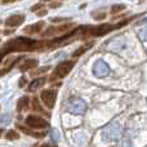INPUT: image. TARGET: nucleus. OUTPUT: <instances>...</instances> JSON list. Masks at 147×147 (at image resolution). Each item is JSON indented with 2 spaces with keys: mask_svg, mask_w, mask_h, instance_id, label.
I'll use <instances>...</instances> for the list:
<instances>
[{
  "mask_svg": "<svg viewBox=\"0 0 147 147\" xmlns=\"http://www.w3.org/2000/svg\"><path fill=\"white\" fill-rule=\"evenodd\" d=\"M86 26H78L70 30L69 32L56 36L54 39H43L36 40L28 36H17L10 39L0 48V65H1L4 57L9 56L10 53L16 52H35V51H47V49H56L58 47H63L66 43L80 38L84 39V31Z\"/></svg>",
  "mask_w": 147,
  "mask_h": 147,
  "instance_id": "f257e3e1",
  "label": "nucleus"
},
{
  "mask_svg": "<svg viewBox=\"0 0 147 147\" xmlns=\"http://www.w3.org/2000/svg\"><path fill=\"white\" fill-rule=\"evenodd\" d=\"M136 17H137V16H133V17H129L124 21H120L119 23H115V25L114 23H102V25H97V26H88V28H86V39L105 36L109 32H111V31L124 27V26L128 25L132 20H134Z\"/></svg>",
  "mask_w": 147,
  "mask_h": 147,
  "instance_id": "f03ea898",
  "label": "nucleus"
},
{
  "mask_svg": "<svg viewBox=\"0 0 147 147\" xmlns=\"http://www.w3.org/2000/svg\"><path fill=\"white\" fill-rule=\"evenodd\" d=\"M75 63L76 62L72 59V61H63L59 65H57L54 71L51 74V76H49V81H56V80H59V79H63L65 76L69 75L70 71L74 69Z\"/></svg>",
  "mask_w": 147,
  "mask_h": 147,
  "instance_id": "7ed1b4c3",
  "label": "nucleus"
},
{
  "mask_svg": "<svg viewBox=\"0 0 147 147\" xmlns=\"http://www.w3.org/2000/svg\"><path fill=\"white\" fill-rule=\"evenodd\" d=\"M88 109V105L81 98H71L67 103V111L75 115H84Z\"/></svg>",
  "mask_w": 147,
  "mask_h": 147,
  "instance_id": "20e7f679",
  "label": "nucleus"
},
{
  "mask_svg": "<svg viewBox=\"0 0 147 147\" xmlns=\"http://www.w3.org/2000/svg\"><path fill=\"white\" fill-rule=\"evenodd\" d=\"M75 27V23H63V25H54V26H51V27L47 28V31L43 34V36H59L62 34H66L69 32L70 30Z\"/></svg>",
  "mask_w": 147,
  "mask_h": 147,
  "instance_id": "39448f33",
  "label": "nucleus"
},
{
  "mask_svg": "<svg viewBox=\"0 0 147 147\" xmlns=\"http://www.w3.org/2000/svg\"><path fill=\"white\" fill-rule=\"evenodd\" d=\"M57 96H58V90L57 89H44L40 93V98L43 101V103L47 106V109L52 110L56 103Z\"/></svg>",
  "mask_w": 147,
  "mask_h": 147,
  "instance_id": "423d86ee",
  "label": "nucleus"
},
{
  "mask_svg": "<svg viewBox=\"0 0 147 147\" xmlns=\"http://www.w3.org/2000/svg\"><path fill=\"white\" fill-rule=\"evenodd\" d=\"M26 125L31 129H45L49 127V123L45 119L38 116V115H28L25 120Z\"/></svg>",
  "mask_w": 147,
  "mask_h": 147,
  "instance_id": "0eeeda50",
  "label": "nucleus"
},
{
  "mask_svg": "<svg viewBox=\"0 0 147 147\" xmlns=\"http://www.w3.org/2000/svg\"><path fill=\"white\" fill-rule=\"evenodd\" d=\"M120 125L119 123H111L110 125H107L106 128H105L103 130V138L105 140H109V141H119L120 138V134H121V132H120Z\"/></svg>",
  "mask_w": 147,
  "mask_h": 147,
  "instance_id": "6e6552de",
  "label": "nucleus"
},
{
  "mask_svg": "<svg viewBox=\"0 0 147 147\" xmlns=\"http://www.w3.org/2000/svg\"><path fill=\"white\" fill-rule=\"evenodd\" d=\"M93 74L97 78H105V76H107L110 74V66L105 61L98 59L93 66Z\"/></svg>",
  "mask_w": 147,
  "mask_h": 147,
  "instance_id": "1a4fd4ad",
  "label": "nucleus"
},
{
  "mask_svg": "<svg viewBox=\"0 0 147 147\" xmlns=\"http://www.w3.org/2000/svg\"><path fill=\"white\" fill-rule=\"evenodd\" d=\"M25 20H26L25 14H12L5 20L4 25L5 27H18L20 25H22Z\"/></svg>",
  "mask_w": 147,
  "mask_h": 147,
  "instance_id": "9d476101",
  "label": "nucleus"
},
{
  "mask_svg": "<svg viewBox=\"0 0 147 147\" xmlns=\"http://www.w3.org/2000/svg\"><path fill=\"white\" fill-rule=\"evenodd\" d=\"M44 26H45V22L40 21V22H36V23H32V25L26 26V27L23 28V32H25L26 35H36V34L41 32Z\"/></svg>",
  "mask_w": 147,
  "mask_h": 147,
  "instance_id": "9b49d317",
  "label": "nucleus"
},
{
  "mask_svg": "<svg viewBox=\"0 0 147 147\" xmlns=\"http://www.w3.org/2000/svg\"><path fill=\"white\" fill-rule=\"evenodd\" d=\"M45 81H47V78H44V76L34 79V80L31 81L30 84H28L27 92H30V93H34V92H36L39 88H40V86H43L44 84H45Z\"/></svg>",
  "mask_w": 147,
  "mask_h": 147,
  "instance_id": "f8f14e48",
  "label": "nucleus"
},
{
  "mask_svg": "<svg viewBox=\"0 0 147 147\" xmlns=\"http://www.w3.org/2000/svg\"><path fill=\"white\" fill-rule=\"evenodd\" d=\"M38 65H39V61L36 58H27L26 61H23V63L20 65L18 70L23 72V71H27V70L35 69V67H38Z\"/></svg>",
  "mask_w": 147,
  "mask_h": 147,
  "instance_id": "ddd939ff",
  "label": "nucleus"
},
{
  "mask_svg": "<svg viewBox=\"0 0 147 147\" xmlns=\"http://www.w3.org/2000/svg\"><path fill=\"white\" fill-rule=\"evenodd\" d=\"M22 58H23V57H17V58L12 59V61L9 62V63H7V66H5L4 69H1V70H0V76H3V75H5V74H8V72H9L10 70H12L13 67H14L16 65H17L18 62H20Z\"/></svg>",
  "mask_w": 147,
  "mask_h": 147,
  "instance_id": "4468645a",
  "label": "nucleus"
},
{
  "mask_svg": "<svg viewBox=\"0 0 147 147\" xmlns=\"http://www.w3.org/2000/svg\"><path fill=\"white\" fill-rule=\"evenodd\" d=\"M18 129L20 130H22L25 134H27V136H31V137H34V138H43V137H45V134L47 133L45 132H43V133H34L31 129H27V128H25V127H22V125H18Z\"/></svg>",
  "mask_w": 147,
  "mask_h": 147,
  "instance_id": "2eb2a0df",
  "label": "nucleus"
},
{
  "mask_svg": "<svg viewBox=\"0 0 147 147\" xmlns=\"http://www.w3.org/2000/svg\"><path fill=\"white\" fill-rule=\"evenodd\" d=\"M28 102H30V99H28L27 96L21 97V98L18 99V102H17V111L21 112L22 110L27 109V107H28Z\"/></svg>",
  "mask_w": 147,
  "mask_h": 147,
  "instance_id": "dca6fc26",
  "label": "nucleus"
},
{
  "mask_svg": "<svg viewBox=\"0 0 147 147\" xmlns=\"http://www.w3.org/2000/svg\"><path fill=\"white\" fill-rule=\"evenodd\" d=\"M93 45H94L93 41H90V43H88V44H85V45L80 47V48H79L78 51H75V52L72 53V57H74V58H78V57H80L83 53H85V52L88 51V49H90Z\"/></svg>",
  "mask_w": 147,
  "mask_h": 147,
  "instance_id": "f3484780",
  "label": "nucleus"
},
{
  "mask_svg": "<svg viewBox=\"0 0 147 147\" xmlns=\"http://www.w3.org/2000/svg\"><path fill=\"white\" fill-rule=\"evenodd\" d=\"M18 138H20V134H18V132L14 129L8 130V132L5 133V140H8V141H16V140H18Z\"/></svg>",
  "mask_w": 147,
  "mask_h": 147,
  "instance_id": "a211bd4d",
  "label": "nucleus"
},
{
  "mask_svg": "<svg viewBox=\"0 0 147 147\" xmlns=\"http://www.w3.org/2000/svg\"><path fill=\"white\" fill-rule=\"evenodd\" d=\"M125 8H127L125 7V4H114L111 7V9H110V13H111V14H116V13L123 12Z\"/></svg>",
  "mask_w": 147,
  "mask_h": 147,
  "instance_id": "6ab92c4d",
  "label": "nucleus"
},
{
  "mask_svg": "<svg viewBox=\"0 0 147 147\" xmlns=\"http://www.w3.org/2000/svg\"><path fill=\"white\" fill-rule=\"evenodd\" d=\"M32 109L35 110V111L38 112H43V114H45L47 111H44V109L40 106V102H39V99L36 98V97H34L32 98Z\"/></svg>",
  "mask_w": 147,
  "mask_h": 147,
  "instance_id": "aec40b11",
  "label": "nucleus"
},
{
  "mask_svg": "<svg viewBox=\"0 0 147 147\" xmlns=\"http://www.w3.org/2000/svg\"><path fill=\"white\" fill-rule=\"evenodd\" d=\"M51 69L49 66H45V67H41V69H38L36 71H34L32 72V76H38L39 74H43V72H45V71H48V70Z\"/></svg>",
  "mask_w": 147,
  "mask_h": 147,
  "instance_id": "412c9836",
  "label": "nucleus"
},
{
  "mask_svg": "<svg viewBox=\"0 0 147 147\" xmlns=\"http://www.w3.org/2000/svg\"><path fill=\"white\" fill-rule=\"evenodd\" d=\"M44 8H45V5L41 4V3H39L38 5H34V7L31 8V12H39L40 9H44Z\"/></svg>",
  "mask_w": 147,
  "mask_h": 147,
  "instance_id": "4be33fe9",
  "label": "nucleus"
},
{
  "mask_svg": "<svg viewBox=\"0 0 147 147\" xmlns=\"http://www.w3.org/2000/svg\"><path fill=\"white\" fill-rule=\"evenodd\" d=\"M93 18H96V20H103V18H106V13H97V12H94L93 13Z\"/></svg>",
  "mask_w": 147,
  "mask_h": 147,
  "instance_id": "5701e85b",
  "label": "nucleus"
},
{
  "mask_svg": "<svg viewBox=\"0 0 147 147\" xmlns=\"http://www.w3.org/2000/svg\"><path fill=\"white\" fill-rule=\"evenodd\" d=\"M120 147H133V145L129 140H123L120 142Z\"/></svg>",
  "mask_w": 147,
  "mask_h": 147,
  "instance_id": "b1692460",
  "label": "nucleus"
},
{
  "mask_svg": "<svg viewBox=\"0 0 147 147\" xmlns=\"http://www.w3.org/2000/svg\"><path fill=\"white\" fill-rule=\"evenodd\" d=\"M67 18H57V17H54V18H52L51 20V22H53V23H59V22H67Z\"/></svg>",
  "mask_w": 147,
  "mask_h": 147,
  "instance_id": "393cba45",
  "label": "nucleus"
},
{
  "mask_svg": "<svg viewBox=\"0 0 147 147\" xmlns=\"http://www.w3.org/2000/svg\"><path fill=\"white\" fill-rule=\"evenodd\" d=\"M140 38L142 39V40H147V27L146 28H143V30H141V32H140Z\"/></svg>",
  "mask_w": 147,
  "mask_h": 147,
  "instance_id": "a878e982",
  "label": "nucleus"
},
{
  "mask_svg": "<svg viewBox=\"0 0 147 147\" xmlns=\"http://www.w3.org/2000/svg\"><path fill=\"white\" fill-rule=\"evenodd\" d=\"M26 83H27V79H26V76H21V79H20V83H18V85H20V88H23Z\"/></svg>",
  "mask_w": 147,
  "mask_h": 147,
  "instance_id": "bb28decb",
  "label": "nucleus"
},
{
  "mask_svg": "<svg viewBox=\"0 0 147 147\" xmlns=\"http://www.w3.org/2000/svg\"><path fill=\"white\" fill-rule=\"evenodd\" d=\"M47 14V9L44 8V9H41V10H39V12H36V16H39V17H43V16H45Z\"/></svg>",
  "mask_w": 147,
  "mask_h": 147,
  "instance_id": "cd10ccee",
  "label": "nucleus"
},
{
  "mask_svg": "<svg viewBox=\"0 0 147 147\" xmlns=\"http://www.w3.org/2000/svg\"><path fill=\"white\" fill-rule=\"evenodd\" d=\"M39 147H57V145H54V143H44V145H41Z\"/></svg>",
  "mask_w": 147,
  "mask_h": 147,
  "instance_id": "c85d7f7f",
  "label": "nucleus"
},
{
  "mask_svg": "<svg viewBox=\"0 0 147 147\" xmlns=\"http://www.w3.org/2000/svg\"><path fill=\"white\" fill-rule=\"evenodd\" d=\"M52 8H56V7H61V3H53V4L51 5Z\"/></svg>",
  "mask_w": 147,
  "mask_h": 147,
  "instance_id": "c756f323",
  "label": "nucleus"
},
{
  "mask_svg": "<svg viewBox=\"0 0 147 147\" xmlns=\"http://www.w3.org/2000/svg\"><path fill=\"white\" fill-rule=\"evenodd\" d=\"M9 1H10V0H3V3H4V4H8Z\"/></svg>",
  "mask_w": 147,
  "mask_h": 147,
  "instance_id": "7c9ffc66",
  "label": "nucleus"
},
{
  "mask_svg": "<svg viewBox=\"0 0 147 147\" xmlns=\"http://www.w3.org/2000/svg\"><path fill=\"white\" fill-rule=\"evenodd\" d=\"M3 132H4V129H0V137H1V134H3Z\"/></svg>",
  "mask_w": 147,
  "mask_h": 147,
  "instance_id": "2f4dec72",
  "label": "nucleus"
},
{
  "mask_svg": "<svg viewBox=\"0 0 147 147\" xmlns=\"http://www.w3.org/2000/svg\"><path fill=\"white\" fill-rule=\"evenodd\" d=\"M41 1H52V0H41Z\"/></svg>",
  "mask_w": 147,
  "mask_h": 147,
  "instance_id": "473e14b6",
  "label": "nucleus"
},
{
  "mask_svg": "<svg viewBox=\"0 0 147 147\" xmlns=\"http://www.w3.org/2000/svg\"><path fill=\"white\" fill-rule=\"evenodd\" d=\"M14 1H16V0H14Z\"/></svg>",
  "mask_w": 147,
  "mask_h": 147,
  "instance_id": "72a5a7b5",
  "label": "nucleus"
}]
</instances>
